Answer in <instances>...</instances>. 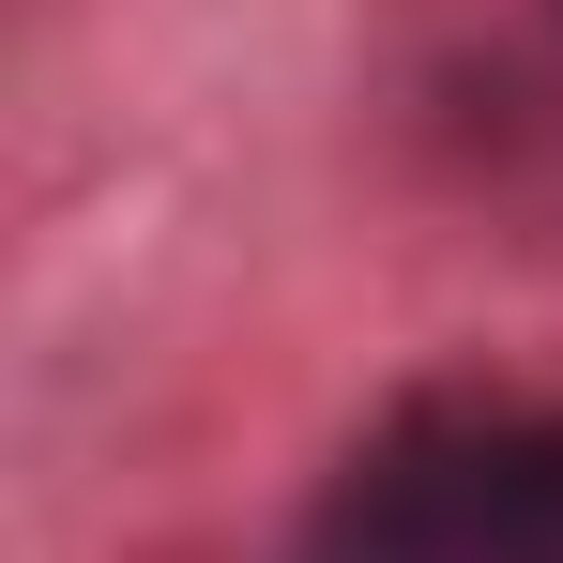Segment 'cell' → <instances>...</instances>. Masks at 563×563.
<instances>
[{"instance_id": "1", "label": "cell", "mask_w": 563, "mask_h": 563, "mask_svg": "<svg viewBox=\"0 0 563 563\" xmlns=\"http://www.w3.org/2000/svg\"><path fill=\"white\" fill-rule=\"evenodd\" d=\"M305 563H563V396L427 380L366 411L305 503Z\"/></svg>"}]
</instances>
